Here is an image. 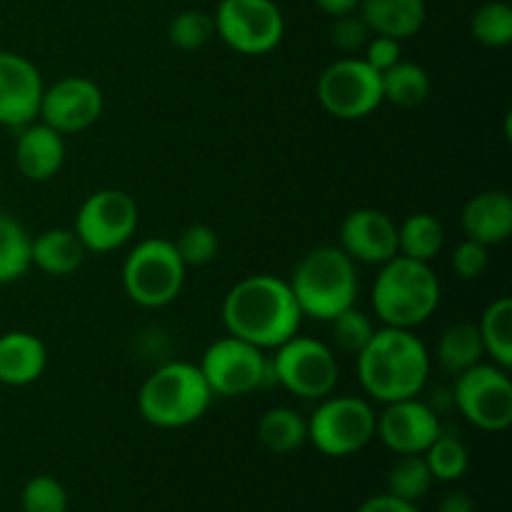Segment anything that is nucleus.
<instances>
[{
	"label": "nucleus",
	"mask_w": 512,
	"mask_h": 512,
	"mask_svg": "<svg viewBox=\"0 0 512 512\" xmlns=\"http://www.w3.org/2000/svg\"><path fill=\"white\" fill-rule=\"evenodd\" d=\"M220 318L228 335L248 340L263 350L283 345L300 333L303 323V313L288 280L268 273L238 280L225 293Z\"/></svg>",
	"instance_id": "obj_1"
},
{
	"label": "nucleus",
	"mask_w": 512,
	"mask_h": 512,
	"mask_svg": "<svg viewBox=\"0 0 512 512\" xmlns=\"http://www.w3.org/2000/svg\"><path fill=\"white\" fill-rule=\"evenodd\" d=\"M433 358L428 345L415 335V330L388 328L375 330L370 343L355 355L358 380L365 395L378 403L418 398L430 380Z\"/></svg>",
	"instance_id": "obj_2"
},
{
	"label": "nucleus",
	"mask_w": 512,
	"mask_h": 512,
	"mask_svg": "<svg viewBox=\"0 0 512 512\" xmlns=\"http://www.w3.org/2000/svg\"><path fill=\"white\" fill-rule=\"evenodd\" d=\"M303 318L330 323L358 300V263L340 245L308 250L288 278Z\"/></svg>",
	"instance_id": "obj_3"
},
{
	"label": "nucleus",
	"mask_w": 512,
	"mask_h": 512,
	"mask_svg": "<svg viewBox=\"0 0 512 512\" xmlns=\"http://www.w3.org/2000/svg\"><path fill=\"white\" fill-rule=\"evenodd\" d=\"M443 288L433 265L395 255L373 280V313L388 328L415 330L438 310Z\"/></svg>",
	"instance_id": "obj_4"
},
{
	"label": "nucleus",
	"mask_w": 512,
	"mask_h": 512,
	"mask_svg": "<svg viewBox=\"0 0 512 512\" xmlns=\"http://www.w3.org/2000/svg\"><path fill=\"white\" fill-rule=\"evenodd\" d=\"M198 363L173 360L155 368L138 390V413L160 430H180L198 423L213 403Z\"/></svg>",
	"instance_id": "obj_5"
},
{
	"label": "nucleus",
	"mask_w": 512,
	"mask_h": 512,
	"mask_svg": "<svg viewBox=\"0 0 512 512\" xmlns=\"http://www.w3.org/2000/svg\"><path fill=\"white\" fill-rule=\"evenodd\" d=\"M188 265L168 238H145L133 245L125 258L120 280L130 303L158 310L173 303L185 285Z\"/></svg>",
	"instance_id": "obj_6"
},
{
	"label": "nucleus",
	"mask_w": 512,
	"mask_h": 512,
	"mask_svg": "<svg viewBox=\"0 0 512 512\" xmlns=\"http://www.w3.org/2000/svg\"><path fill=\"white\" fill-rule=\"evenodd\" d=\"M378 410L360 395H333L318 400L308 418V443L328 458H350L375 438Z\"/></svg>",
	"instance_id": "obj_7"
},
{
	"label": "nucleus",
	"mask_w": 512,
	"mask_h": 512,
	"mask_svg": "<svg viewBox=\"0 0 512 512\" xmlns=\"http://www.w3.org/2000/svg\"><path fill=\"white\" fill-rule=\"evenodd\" d=\"M273 383L303 400H323L340 378L338 358L328 343L295 333L270 355Z\"/></svg>",
	"instance_id": "obj_8"
},
{
	"label": "nucleus",
	"mask_w": 512,
	"mask_h": 512,
	"mask_svg": "<svg viewBox=\"0 0 512 512\" xmlns=\"http://www.w3.org/2000/svg\"><path fill=\"white\" fill-rule=\"evenodd\" d=\"M198 368L213 395L220 398H243L273 383L270 355L235 335H225L210 343Z\"/></svg>",
	"instance_id": "obj_9"
},
{
	"label": "nucleus",
	"mask_w": 512,
	"mask_h": 512,
	"mask_svg": "<svg viewBox=\"0 0 512 512\" xmlns=\"http://www.w3.org/2000/svg\"><path fill=\"white\" fill-rule=\"evenodd\" d=\"M450 400L470 425L483 433H503L512 423L510 370L495 363H478L455 375Z\"/></svg>",
	"instance_id": "obj_10"
},
{
	"label": "nucleus",
	"mask_w": 512,
	"mask_h": 512,
	"mask_svg": "<svg viewBox=\"0 0 512 512\" xmlns=\"http://www.w3.org/2000/svg\"><path fill=\"white\" fill-rule=\"evenodd\" d=\"M318 100L333 118L363 120L385 103L383 78L365 58L345 55L320 73Z\"/></svg>",
	"instance_id": "obj_11"
},
{
	"label": "nucleus",
	"mask_w": 512,
	"mask_h": 512,
	"mask_svg": "<svg viewBox=\"0 0 512 512\" xmlns=\"http://www.w3.org/2000/svg\"><path fill=\"white\" fill-rule=\"evenodd\" d=\"M215 35L240 55H265L285 38V15L275 0H220Z\"/></svg>",
	"instance_id": "obj_12"
},
{
	"label": "nucleus",
	"mask_w": 512,
	"mask_h": 512,
	"mask_svg": "<svg viewBox=\"0 0 512 512\" xmlns=\"http://www.w3.org/2000/svg\"><path fill=\"white\" fill-rule=\"evenodd\" d=\"M140 223L138 203L120 188H103L80 203L73 230L88 253H113L133 240Z\"/></svg>",
	"instance_id": "obj_13"
},
{
	"label": "nucleus",
	"mask_w": 512,
	"mask_h": 512,
	"mask_svg": "<svg viewBox=\"0 0 512 512\" xmlns=\"http://www.w3.org/2000/svg\"><path fill=\"white\" fill-rule=\"evenodd\" d=\"M105 110V95L85 75H65L45 85L38 118L60 135H75L93 128Z\"/></svg>",
	"instance_id": "obj_14"
},
{
	"label": "nucleus",
	"mask_w": 512,
	"mask_h": 512,
	"mask_svg": "<svg viewBox=\"0 0 512 512\" xmlns=\"http://www.w3.org/2000/svg\"><path fill=\"white\" fill-rule=\"evenodd\" d=\"M440 433L443 423L438 410L420 398L385 403L375 423V438L395 455H423Z\"/></svg>",
	"instance_id": "obj_15"
},
{
	"label": "nucleus",
	"mask_w": 512,
	"mask_h": 512,
	"mask_svg": "<svg viewBox=\"0 0 512 512\" xmlns=\"http://www.w3.org/2000/svg\"><path fill=\"white\" fill-rule=\"evenodd\" d=\"M43 88V75L33 60L13 50H0V125L18 130L33 123Z\"/></svg>",
	"instance_id": "obj_16"
},
{
	"label": "nucleus",
	"mask_w": 512,
	"mask_h": 512,
	"mask_svg": "<svg viewBox=\"0 0 512 512\" xmlns=\"http://www.w3.org/2000/svg\"><path fill=\"white\" fill-rule=\"evenodd\" d=\"M340 248L365 265H383L398 255V223L378 208L350 210L340 223Z\"/></svg>",
	"instance_id": "obj_17"
},
{
	"label": "nucleus",
	"mask_w": 512,
	"mask_h": 512,
	"mask_svg": "<svg viewBox=\"0 0 512 512\" xmlns=\"http://www.w3.org/2000/svg\"><path fill=\"white\" fill-rule=\"evenodd\" d=\"M65 135L53 130L50 125L28 123L18 128V138H15V168L25 180L33 183H48L55 175L63 170L65 165Z\"/></svg>",
	"instance_id": "obj_18"
},
{
	"label": "nucleus",
	"mask_w": 512,
	"mask_h": 512,
	"mask_svg": "<svg viewBox=\"0 0 512 512\" xmlns=\"http://www.w3.org/2000/svg\"><path fill=\"white\" fill-rule=\"evenodd\" d=\"M465 238L483 245H500L512 235V198L505 190H483L460 213Z\"/></svg>",
	"instance_id": "obj_19"
},
{
	"label": "nucleus",
	"mask_w": 512,
	"mask_h": 512,
	"mask_svg": "<svg viewBox=\"0 0 512 512\" xmlns=\"http://www.w3.org/2000/svg\"><path fill=\"white\" fill-rule=\"evenodd\" d=\"M48 368V348L28 330H8L0 335V383L25 388L40 380Z\"/></svg>",
	"instance_id": "obj_20"
},
{
	"label": "nucleus",
	"mask_w": 512,
	"mask_h": 512,
	"mask_svg": "<svg viewBox=\"0 0 512 512\" xmlns=\"http://www.w3.org/2000/svg\"><path fill=\"white\" fill-rule=\"evenodd\" d=\"M358 13L373 35L408 40L423 30L428 5L425 0H360Z\"/></svg>",
	"instance_id": "obj_21"
},
{
	"label": "nucleus",
	"mask_w": 512,
	"mask_h": 512,
	"mask_svg": "<svg viewBox=\"0 0 512 512\" xmlns=\"http://www.w3.org/2000/svg\"><path fill=\"white\" fill-rule=\"evenodd\" d=\"M85 255H88V250L80 243L78 233L73 228L43 230L30 243L33 268H38L45 275H53V278L73 275L83 265Z\"/></svg>",
	"instance_id": "obj_22"
},
{
	"label": "nucleus",
	"mask_w": 512,
	"mask_h": 512,
	"mask_svg": "<svg viewBox=\"0 0 512 512\" xmlns=\"http://www.w3.org/2000/svg\"><path fill=\"white\" fill-rule=\"evenodd\" d=\"M483 358L485 348L478 323H453L450 328L443 330L438 348H435V360H438L440 370L453 375V378L463 370L483 363Z\"/></svg>",
	"instance_id": "obj_23"
},
{
	"label": "nucleus",
	"mask_w": 512,
	"mask_h": 512,
	"mask_svg": "<svg viewBox=\"0 0 512 512\" xmlns=\"http://www.w3.org/2000/svg\"><path fill=\"white\" fill-rule=\"evenodd\" d=\"M258 438L270 453L288 455L308 443V418L293 408H270L258 420Z\"/></svg>",
	"instance_id": "obj_24"
},
{
	"label": "nucleus",
	"mask_w": 512,
	"mask_h": 512,
	"mask_svg": "<svg viewBox=\"0 0 512 512\" xmlns=\"http://www.w3.org/2000/svg\"><path fill=\"white\" fill-rule=\"evenodd\" d=\"M445 245V228L435 215L413 213L398 225V255L433 263Z\"/></svg>",
	"instance_id": "obj_25"
},
{
	"label": "nucleus",
	"mask_w": 512,
	"mask_h": 512,
	"mask_svg": "<svg viewBox=\"0 0 512 512\" xmlns=\"http://www.w3.org/2000/svg\"><path fill=\"white\" fill-rule=\"evenodd\" d=\"M383 78V100L398 108H418L430 95L428 70L413 60H400L393 68L380 73Z\"/></svg>",
	"instance_id": "obj_26"
},
{
	"label": "nucleus",
	"mask_w": 512,
	"mask_h": 512,
	"mask_svg": "<svg viewBox=\"0 0 512 512\" xmlns=\"http://www.w3.org/2000/svg\"><path fill=\"white\" fill-rule=\"evenodd\" d=\"M480 338H483L485 355H490L495 365L510 370L512 368V300L508 295L493 300L485 308L483 318L478 323Z\"/></svg>",
	"instance_id": "obj_27"
},
{
	"label": "nucleus",
	"mask_w": 512,
	"mask_h": 512,
	"mask_svg": "<svg viewBox=\"0 0 512 512\" xmlns=\"http://www.w3.org/2000/svg\"><path fill=\"white\" fill-rule=\"evenodd\" d=\"M30 243L25 225L10 213H0V285L15 283L33 268Z\"/></svg>",
	"instance_id": "obj_28"
},
{
	"label": "nucleus",
	"mask_w": 512,
	"mask_h": 512,
	"mask_svg": "<svg viewBox=\"0 0 512 512\" xmlns=\"http://www.w3.org/2000/svg\"><path fill=\"white\" fill-rule=\"evenodd\" d=\"M423 458L433 473V480H440V483H458L470 468V453L465 443L455 435H448L445 430L425 450Z\"/></svg>",
	"instance_id": "obj_29"
},
{
	"label": "nucleus",
	"mask_w": 512,
	"mask_h": 512,
	"mask_svg": "<svg viewBox=\"0 0 512 512\" xmlns=\"http://www.w3.org/2000/svg\"><path fill=\"white\" fill-rule=\"evenodd\" d=\"M433 488V473L423 455H400L388 473V493L408 503H418Z\"/></svg>",
	"instance_id": "obj_30"
},
{
	"label": "nucleus",
	"mask_w": 512,
	"mask_h": 512,
	"mask_svg": "<svg viewBox=\"0 0 512 512\" xmlns=\"http://www.w3.org/2000/svg\"><path fill=\"white\" fill-rule=\"evenodd\" d=\"M470 30L485 48H508L512 43V8L503 0H488L473 13Z\"/></svg>",
	"instance_id": "obj_31"
},
{
	"label": "nucleus",
	"mask_w": 512,
	"mask_h": 512,
	"mask_svg": "<svg viewBox=\"0 0 512 512\" xmlns=\"http://www.w3.org/2000/svg\"><path fill=\"white\" fill-rule=\"evenodd\" d=\"M328 325L330 333H333L335 348L345 355H353V358L370 343L373 333L378 330L373 325V320H370V315L358 310L355 305L353 308L343 310L340 315H335Z\"/></svg>",
	"instance_id": "obj_32"
},
{
	"label": "nucleus",
	"mask_w": 512,
	"mask_h": 512,
	"mask_svg": "<svg viewBox=\"0 0 512 512\" xmlns=\"http://www.w3.org/2000/svg\"><path fill=\"white\" fill-rule=\"evenodd\" d=\"M215 35L213 15L205 10H183L168 23V40L178 50H200Z\"/></svg>",
	"instance_id": "obj_33"
},
{
	"label": "nucleus",
	"mask_w": 512,
	"mask_h": 512,
	"mask_svg": "<svg viewBox=\"0 0 512 512\" xmlns=\"http://www.w3.org/2000/svg\"><path fill=\"white\" fill-rule=\"evenodd\" d=\"M175 248H178L180 258L188 268H200V265H208L218 258L220 250V238L210 225L193 223L173 240Z\"/></svg>",
	"instance_id": "obj_34"
},
{
	"label": "nucleus",
	"mask_w": 512,
	"mask_h": 512,
	"mask_svg": "<svg viewBox=\"0 0 512 512\" xmlns=\"http://www.w3.org/2000/svg\"><path fill=\"white\" fill-rule=\"evenodd\" d=\"M23 512H68V490L53 475H35L20 493Z\"/></svg>",
	"instance_id": "obj_35"
},
{
	"label": "nucleus",
	"mask_w": 512,
	"mask_h": 512,
	"mask_svg": "<svg viewBox=\"0 0 512 512\" xmlns=\"http://www.w3.org/2000/svg\"><path fill=\"white\" fill-rule=\"evenodd\" d=\"M370 28L365 25V20L360 18V13L340 15V18H333V28H330V40H333L335 48L345 55H355L358 50L365 48V43L370 40Z\"/></svg>",
	"instance_id": "obj_36"
},
{
	"label": "nucleus",
	"mask_w": 512,
	"mask_h": 512,
	"mask_svg": "<svg viewBox=\"0 0 512 512\" xmlns=\"http://www.w3.org/2000/svg\"><path fill=\"white\" fill-rule=\"evenodd\" d=\"M488 265H490L488 245L475 243V240H470V238H465L463 243L455 245L453 270L458 273V278H463V280L483 278L485 270H488Z\"/></svg>",
	"instance_id": "obj_37"
},
{
	"label": "nucleus",
	"mask_w": 512,
	"mask_h": 512,
	"mask_svg": "<svg viewBox=\"0 0 512 512\" xmlns=\"http://www.w3.org/2000/svg\"><path fill=\"white\" fill-rule=\"evenodd\" d=\"M365 55L363 58L373 65L378 73L393 68L395 63L403 60V48H400V40L388 38V35H370V40L365 43Z\"/></svg>",
	"instance_id": "obj_38"
},
{
	"label": "nucleus",
	"mask_w": 512,
	"mask_h": 512,
	"mask_svg": "<svg viewBox=\"0 0 512 512\" xmlns=\"http://www.w3.org/2000/svg\"><path fill=\"white\" fill-rule=\"evenodd\" d=\"M355 512H420V510L415 503H408V500H400L395 498V495L383 493L365 500V503Z\"/></svg>",
	"instance_id": "obj_39"
},
{
	"label": "nucleus",
	"mask_w": 512,
	"mask_h": 512,
	"mask_svg": "<svg viewBox=\"0 0 512 512\" xmlns=\"http://www.w3.org/2000/svg\"><path fill=\"white\" fill-rule=\"evenodd\" d=\"M438 512H475V503L468 493H448L443 500H440Z\"/></svg>",
	"instance_id": "obj_40"
},
{
	"label": "nucleus",
	"mask_w": 512,
	"mask_h": 512,
	"mask_svg": "<svg viewBox=\"0 0 512 512\" xmlns=\"http://www.w3.org/2000/svg\"><path fill=\"white\" fill-rule=\"evenodd\" d=\"M313 3L318 5L325 15H330V18H340V15L355 13L360 0H313Z\"/></svg>",
	"instance_id": "obj_41"
}]
</instances>
